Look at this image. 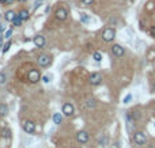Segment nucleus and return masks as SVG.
<instances>
[{
  "label": "nucleus",
  "mask_w": 155,
  "mask_h": 148,
  "mask_svg": "<svg viewBox=\"0 0 155 148\" xmlns=\"http://www.w3.org/2000/svg\"><path fill=\"white\" fill-rule=\"evenodd\" d=\"M88 82H90L91 86H98V84H101V82H102V75L98 74V72H95V74H93L90 76Z\"/></svg>",
  "instance_id": "0eeeda50"
},
{
  "label": "nucleus",
  "mask_w": 155,
  "mask_h": 148,
  "mask_svg": "<svg viewBox=\"0 0 155 148\" xmlns=\"http://www.w3.org/2000/svg\"><path fill=\"white\" fill-rule=\"evenodd\" d=\"M112 53H113V56H116V57H123L124 53H125V50H124V48L121 45L114 44V45L112 46Z\"/></svg>",
  "instance_id": "423d86ee"
},
{
  "label": "nucleus",
  "mask_w": 155,
  "mask_h": 148,
  "mask_svg": "<svg viewBox=\"0 0 155 148\" xmlns=\"http://www.w3.org/2000/svg\"><path fill=\"white\" fill-rule=\"evenodd\" d=\"M80 20L83 23H90V16L87 15V14H80Z\"/></svg>",
  "instance_id": "a211bd4d"
},
{
  "label": "nucleus",
  "mask_w": 155,
  "mask_h": 148,
  "mask_svg": "<svg viewBox=\"0 0 155 148\" xmlns=\"http://www.w3.org/2000/svg\"><path fill=\"white\" fill-rule=\"evenodd\" d=\"M34 44H36L37 48H44V46H45V44H46L45 37H44V36H37V37H34Z\"/></svg>",
  "instance_id": "9b49d317"
},
{
  "label": "nucleus",
  "mask_w": 155,
  "mask_h": 148,
  "mask_svg": "<svg viewBox=\"0 0 155 148\" xmlns=\"http://www.w3.org/2000/svg\"><path fill=\"white\" fill-rule=\"evenodd\" d=\"M7 82V75L4 72H0V84H4Z\"/></svg>",
  "instance_id": "aec40b11"
},
{
  "label": "nucleus",
  "mask_w": 155,
  "mask_h": 148,
  "mask_svg": "<svg viewBox=\"0 0 155 148\" xmlns=\"http://www.w3.org/2000/svg\"><path fill=\"white\" fill-rule=\"evenodd\" d=\"M86 106H87L88 109H94V107L97 106V101L94 99V98H88V99L86 101Z\"/></svg>",
  "instance_id": "ddd939ff"
},
{
  "label": "nucleus",
  "mask_w": 155,
  "mask_h": 148,
  "mask_svg": "<svg viewBox=\"0 0 155 148\" xmlns=\"http://www.w3.org/2000/svg\"><path fill=\"white\" fill-rule=\"evenodd\" d=\"M19 16L22 18V20H26V19H29L30 14H29V11H27V10H22V11H20V14H19Z\"/></svg>",
  "instance_id": "dca6fc26"
},
{
  "label": "nucleus",
  "mask_w": 155,
  "mask_h": 148,
  "mask_svg": "<svg viewBox=\"0 0 155 148\" xmlns=\"http://www.w3.org/2000/svg\"><path fill=\"white\" fill-rule=\"evenodd\" d=\"M0 46H1V38H0Z\"/></svg>",
  "instance_id": "7c9ffc66"
},
{
  "label": "nucleus",
  "mask_w": 155,
  "mask_h": 148,
  "mask_svg": "<svg viewBox=\"0 0 155 148\" xmlns=\"http://www.w3.org/2000/svg\"><path fill=\"white\" fill-rule=\"evenodd\" d=\"M19 1H26V0H19Z\"/></svg>",
  "instance_id": "2f4dec72"
},
{
  "label": "nucleus",
  "mask_w": 155,
  "mask_h": 148,
  "mask_svg": "<svg viewBox=\"0 0 155 148\" xmlns=\"http://www.w3.org/2000/svg\"><path fill=\"white\" fill-rule=\"evenodd\" d=\"M150 34H151V37H155V26L150 27Z\"/></svg>",
  "instance_id": "a878e982"
},
{
  "label": "nucleus",
  "mask_w": 155,
  "mask_h": 148,
  "mask_svg": "<svg viewBox=\"0 0 155 148\" xmlns=\"http://www.w3.org/2000/svg\"><path fill=\"white\" fill-rule=\"evenodd\" d=\"M15 18H16V15H15L14 11H8V12H6V20L7 22H14Z\"/></svg>",
  "instance_id": "4468645a"
},
{
  "label": "nucleus",
  "mask_w": 155,
  "mask_h": 148,
  "mask_svg": "<svg viewBox=\"0 0 155 148\" xmlns=\"http://www.w3.org/2000/svg\"><path fill=\"white\" fill-rule=\"evenodd\" d=\"M114 37H116V31H114V29H112V27H107V29L103 30L102 39L105 42H112L114 39Z\"/></svg>",
  "instance_id": "f257e3e1"
},
{
  "label": "nucleus",
  "mask_w": 155,
  "mask_h": 148,
  "mask_svg": "<svg viewBox=\"0 0 155 148\" xmlns=\"http://www.w3.org/2000/svg\"><path fill=\"white\" fill-rule=\"evenodd\" d=\"M38 64H39V67H42V68H46V67H49L50 65V63H52V57L49 55H41L38 57Z\"/></svg>",
  "instance_id": "20e7f679"
},
{
  "label": "nucleus",
  "mask_w": 155,
  "mask_h": 148,
  "mask_svg": "<svg viewBox=\"0 0 155 148\" xmlns=\"http://www.w3.org/2000/svg\"><path fill=\"white\" fill-rule=\"evenodd\" d=\"M88 139H90V135H88L87 132H84V131L78 132V135H76L78 143H80V144H86V143L88 141Z\"/></svg>",
  "instance_id": "39448f33"
},
{
  "label": "nucleus",
  "mask_w": 155,
  "mask_h": 148,
  "mask_svg": "<svg viewBox=\"0 0 155 148\" xmlns=\"http://www.w3.org/2000/svg\"><path fill=\"white\" fill-rule=\"evenodd\" d=\"M41 3H42V0H38V1H36V4H34V8H37V7H38Z\"/></svg>",
  "instance_id": "cd10ccee"
},
{
  "label": "nucleus",
  "mask_w": 155,
  "mask_h": 148,
  "mask_svg": "<svg viewBox=\"0 0 155 148\" xmlns=\"http://www.w3.org/2000/svg\"><path fill=\"white\" fill-rule=\"evenodd\" d=\"M27 77H29V82H30V83L36 84V83H38V82L41 80V74H39L38 69H36V68H31V71L29 72Z\"/></svg>",
  "instance_id": "f03ea898"
},
{
  "label": "nucleus",
  "mask_w": 155,
  "mask_h": 148,
  "mask_svg": "<svg viewBox=\"0 0 155 148\" xmlns=\"http://www.w3.org/2000/svg\"><path fill=\"white\" fill-rule=\"evenodd\" d=\"M131 98H132V95H131V94H128V95H126V97H125V99H124V103H129Z\"/></svg>",
  "instance_id": "bb28decb"
},
{
  "label": "nucleus",
  "mask_w": 155,
  "mask_h": 148,
  "mask_svg": "<svg viewBox=\"0 0 155 148\" xmlns=\"http://www.w3.org/2000/svg\"><path fill=\"white\" fill-rule=\"evenodd\" d=\"M22 22H23L22 18H20L19 15H18V16L15 18V19H14V26H20V25H22Z\"/></svg>",
  "instance_id": "412c9836"
},
{
  "label": "nucleus",
  "mask_w": 155,
  "mask_h": 148,
  "mask_svg": "<svg viewBox=\"0 0 155 148\" xmlns=\"http://www.w3.org/2000/svg\"><path fill=\"white\" fill-rule=\"evenodd\" d=\"M11 36H12V30H7V31H6V34H4V38H10V37Z\"/></svg>",
  "instance_id": "393cba45"
},
{
  "label": "nucleus",
  "mask_w": 155,
  "mask_h": 148,
  "mask_svg": "<svg viewBox=\"0 0 155 148\" xmlns=\"http://www.w3.org/2000/svg\"><path fill=\"white\" fill-rule=\"evenodd\" d=\"M42 80H44V83H49V82H50V76H49V75H44V76H42Z\"/></svg>",
  "instance_id": "b1692460"
},
{
  "label": "nucleus",
  "mask_w": 155,
  "mask_h": 148,
  "mask_svg": "<svg viewBox=\"0 0 155 148\" xmlns=\"http://www.w3.org/2000/svg\"><path fill=\"white\" fill-rule=\"evenodd\" d=\"M55 15H56V19L57 20H65L68 18V11L65 8H58Z\"/></svg>",
  "instance_id": "1a4fd4ad"
},
{
  "label": "nucleus",
  "mask_w": 155,
  "mask_h": 148,
  "mask_svg": "<svg viewBox=\"0 0 155 148\" xmlns=\"http://www.w3.org/2000/svg\"><path fill=\"white\" fill-rule=\"evenodd\" d=\"M7 113H8V107H7V105H0V116H6Z\"/></svg>",
  "instance_id": "f3484780"
},
{
  "label": "nucleus",
  "mask_w": 155,
  "mask_h": 148,
  "mask_svg": "<svg viewBox=\"0 0 155 148\" xmlns=\"http://www.w3.org/2000/svg\"><path fill=\"white\" fill-rule=\"evenodd\" d=\"M12 1H14V0H7V3H6V4H10V3H12Z\"/></svg>",
  "instance_id": "c756f323"
},
{
  "label": "nucleus",
  "mask_w": 155,
  "mask_h": 148,
  "mask_svg": "<svg viewBox=\"0 0 155 148\" xmlns=\"http://www.w3.org/2000/svg\"><path fill=\"white\" fill-rule=\"evenodd\" d=\"M61 121H63V114H61V113H55V114H53V124L60 125Z\"/></svg>",
  "instance_id": "f8f14e48"
},
{
  "label": "nucleus",
  "mask_w": 155,
  "mask_h": 148,
  "mask_svg": "<svg viewBox=\"0 0 155 148\" xmlns=\"http://www.w3.org/2000/svg\"><path fill=\"white\" fill-rule=\"evenodd\" d=\"M93 57H94V60H95V61H97V63L102 61V55H101L99 52H95V53H94V55H93Z\"/></svg>",
  "instance_id": "6ab92c4d"
},
{
  "label": "nucleus",
  "mask_w": 155,
  "mask_h": 148,
  "mask_svg": "<svg viewBox=\"0 0 155 148\" xmlns=\"http://www.w3.org/2000/svg\"><path fill=\"white\" fill-rule=\"evenodd\" d=\"M61 112L64 113V116L71 117L72 114H74L75 109H74V106H72V103H64V105H63V107H61Z\"/></svg>",
  "instance_id": "6e6552de"
},
{
  "label": "nucleus",
  "mask_w": 155,
  "mask_h": 148,
  "mask_svg": "<svg viewBox=\"0 0 155 148\" xmlns=\"http://www.w3.org/2000/svg\"><path fill=\"white\" fill-rule=\"evenodd\" d=\"M93 3L94 0H82V4H84V6H91Z\"/></svg>",
  "instance_id": "4be33fe9"
},
{
  "label": "nucleus",
  "mask_w": 155,
  "mask_h": 148,
  "mask_svg": "<svg viewBox=\"0 0 155 148\" xmlns=\"http://www.w3.org/2000/svg\"><path fill=\"white\" fill-rule=\"evenodd\" d=\"M132 139L137 145H144L145 143H147V137H145V135L143 132H140V131H137V132L133 133Z\"/></svg>",
  "instance_id": "7ed1b4c3"
},
{
  "label": "nucleus",
  "mask_w": 155,
  "mask_h": 148,
  "mask_svg": "<svg viewBox=\"0 0 155 148\" xmlns=\"http://www.w3.org/2000/svg\"><path fill=\"white\" fill-rule=\"evenodd\" d=\"M23 129H25L26 133H34L36 132V124L33 122V121H26L23 124Z\"/></svg>",
  "instance_id": "9d476101"
},
{
  "label": "nucleus",
  "mask_w": 155,
  "mask_h": 148,
  "mask_svg": "<svg viewBox=\"0 0 155 148\" xmlns=\"http://www.w3.org/2000/svg\"><path fill=\"white\" fill-rule=\"evenodd\" d=\"M1 137L3 139H10L11 137V131L8 128H4L3 131H1Z\"/></svg>",
  "instance_id": "2eb2a0df"
},
{
  "label": "nucleus",
  "mask_w": 155,
  "mask_h": 148,
  "mask_svg": "<svg viewBox=\"0 0 155 148\" xmlns=\"http://www.w3.org/2000/svg\"><path fill=\"white\" fill-rule=\"evenodd\" d=\"M0 3H1V4H6V3H7V0H0Z\"/></svg>",
  "instance_id": "c85d7f7f"
},
{
  "label": "nucleus",
  "mask_w": 155,
  "mask_h": 148,
  "mask_svg": "<svg viewBox=\"0 0 155 148\" xmlns=\"http://www.w3.org/2000/svg\"><path fill=\"white\" fill-rule=\"evenodd\" d=\"M10 48H11V42H7L6 45H4V48H3V52H4V53H7Z\"/></svg>",
  "instance_id": "5701e85b"
}]
</instances>
